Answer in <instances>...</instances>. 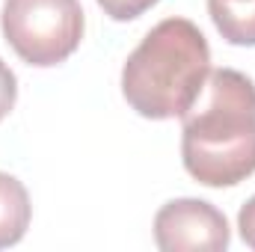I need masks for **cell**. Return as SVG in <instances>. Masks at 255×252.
I'll list each match as a JSON object with an SVG mask.
<instances>
[{"instance_id":"obj_7","label":"cell","mask_w":255,"mask_h":252,"mask_svg":"<svg viewBox=\"0 0 255 252\" xmlns=\"http://www.w3.org/2000/svg\"><path fill=\"white\" fill-rule=\"evenodd\" d=\"M160 0H98L104 15H110L113 21H133V18H139L142 12H148Z\"/></svg>"},{"instance_id":"obj_3","label":"cell","mask_w":255,"mask_h":252,"mask_svg":"<svg viewBox=\"0 0 255 252\" xmlns=\"http://www.w3.org/2000/svg\"><path fill=\"white\" fill-rule=\"evenodd\" d=\"M0 27L24 63L48 68L77 51L83 39V9L80 0H6Z\"/></svg>"},{"instance_id":"obj_8","label":"cell","mask_w":255,"mask_h":252,"mask_svg":"<svg viewBox=\"0 0 255 252\" xmlns=\"http://www.w3.org/2000/svg\"><path fill=\"white\" fill-rule=\"evenodd\" d=\"M15 98H18V80H15V71L0 60V122L12 113Z\"/></svg>"},{"instance_id":"obj_5","label":"cell","mask_w":255,"mask_h":252,"mask_svg":"<svg viewBox=\"0 0 255 252\" xmlns=\"http://www.w3.org/2000/svg\"><path fill=\"white\" fill-rule=\"evenodd\" d=\"M30 217H33V205L27 187L15 175L0 172V250L15 247L27 235Z\"/></svg>"},{"instance_id":"obj_6","label":"cell","mask_w":255,"mask_h":252,"mask_svg":"<svg viewBox=\"0 0 255 252\" xmlns=\"http://www.w3.org/2000/svg\"><path fill=\"white\" fill-rule=\"evenodd\" d=\"M208 12L229 45L255 48V0H208Z\"/></svg>"},{"instance_id":"obj_1","label":"cell","mask_w":255,"mask_h":252,"mask_svg":"<svg viewBox=\"0 0 255 252\" xmlns=\"http://www.w3.org/2000/svg\"><path fill=\"white\" fill-rule=\"evenodd\" d=\"M181 119V160L199 184L235 187L255 172V83L244 71H211Z\"/></svg>"},{"instance_id":"obj_9","label":"cell","mask_w":255,"mask_h":252,"mask_svg":"<svg viewBox=\"0 0 255 252\" xmlns=\"http://www.w3.org/2000/svg\"><path fill=\"white\" fill-rule=\"evenodd\" d=\"M238 229H241V238H244V244L255 250V196L241 208V214H238Z\"/></svg>"},{"instance_id":"obj_2","label":"cell","mask_w":255,"mask_h":252,"mask_svg":"<svg viewBox=\"0 0 255 252\" xmlns=\"http://www.w3.org/2000/svg\"><path fill=\"white\" fill-rule=\"evenodd\" d=\"M211 48L187 18H166L145 33L122 65V95L145 119H181L205 89Z\"/></svg>"},{"instance_id":"obj_4","label":"cell","mask_w":255,"mask_h":252,"mask_svg":"<svg viewBox=\"0 0 255 252\" xmlns=\"http://www.w3.org/2000/svg\"><path fill=\"white\" fill-rule=\"evenodd\" d=\"M229 238L223 211L205 199H172L154 217V244L163 252H223Z\"/></svg>"}]
</instances>
